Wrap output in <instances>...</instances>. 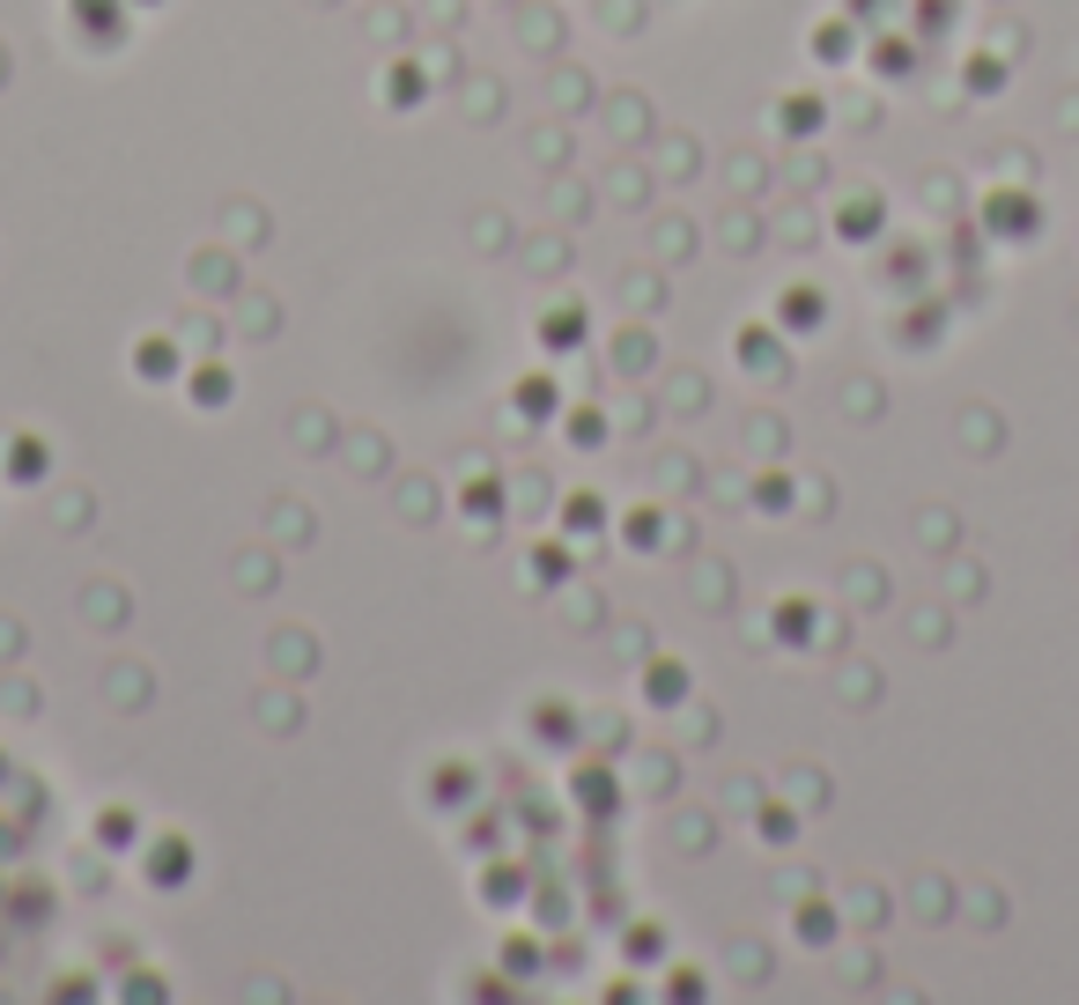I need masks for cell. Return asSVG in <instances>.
I'll list each match as a JSON object with an SVG mask.
<instances>
[{"mask_svg":"<svg viewBox=\"0 0 1079 1005\" xmlns=\"http://www.w3.org/2000/svg\"><path fill=\"white\" fill-rule=\"evenodd\" d=\"M563 525H569V533H607V503H591V495H569V503H563Z\"/></svg>","mask_w":1079,"mask_h":1005,"instance_id":"obj_14","label":"cell"},{"mask_svg":"<svg viewBox=\"0 0 1079 1005\" xmlns=\"http://www.w3.org/2000/svg\"><path fill=\"white\" fill-rule=\"evenodd\" d=\"M563 569H569V547H540V563H533V577H540V585H555Z\"/></svg>","mask_w":1079,"mask_h":1005,"instance_id":"obj_23","label":"cell"},{"mask_svg":"<svg viewBox=\"0 0 1079 1005\" xmlns=\"http://www.w3.org/2000/svg\"><path fill=\"white\" fill-rule=\"evenodd\" d=\"M97 828H104V843H111V851H133V843H141V821H133V813H119V806L104 813Z\"/></svg>","mask_w":1079,"mask_h":1005,"instance_id":"obj_16","label":"cell"},{"mask_svg":"<svg viewBox=\"0 0 1079 1005\" xmlns=\"http://www.w3.org/2000/svg\"><path fill=\"white\" fill-rule=\"evenodd\" d=\"M791 932H799V947H829V939H835V917L821 902H806L799 917H791Z\"/></svg>","mask_w":1079,"mask_h":1005,"instance_id":"obj_13","label":"cell"},{"mask_svg":"<svg viewBox=\"0 0 1079 1005\" xmlns=\"http://www.w3.org/2000/svg\"><path fill=\"white\" fill-rule=\"evenodd\" d=\"M421 89H429V82H421V67H415V60H399V67L385 74V104H393V111L421 104Z\"/></svg>","mask_w":1079,"mask_h":1005,"instance_id":"obj_12","label":"cell"},{"mask_svg":"<svg viewBox=\"0 0 1079 1005\" xmlns=\"http://www.w3.org/2000/svg\"><path fill=\"white\" fill-rule=\"evenodd\" d=\"M133 363H141L148 385H171V377H185V363L171 355V341H141V348H133Z\"/></svg>","mask_w":1079,"mask_h":1005,"instance_id":"obj_10","label":"cell"},{"mask_svg":"<svg viewBox=\"0 0 1079 1005\" xmlns=\"http://www.w3.org/2000/svg\"><path fill=\"white\" fill-rule=\"evenodd\" d=\"M599 437H607V421L591 415V407H577V415H569V443H577V451H591Z\"/></svg>","mask_w":1079,"mask_h":1005,"instance_id":"obj_20","label":"cell"},{"mask_svg":"<svg viewBox=\"0 0 1079 1005\" xmlns=\"http://www.w3.org/2000/svg\"><path fill=\"white\" fill-rule=\"evenodd\" d=\"M777 319H784L791 333H821V289H806V281L784 289V296H777Z\"/></svg>","mask_w":1079,"mask_h":1005,"instance_id":"obj_5","label":"cell"},{"mask_svg":"<svg viewBox=\"0 0 1079 1005\" xmlns=\"http://www.w3.org/2000/svg\"><path fill=\"white\" fill-rule=\"evenodd\" d=\"M511 407L525 421H547V415H563V393H555V377H525V385L511 393Z\"/></svg>","mask_w":1079,"mask_h":1005,"instance_id":"obj_6","label":"cell"},{"mask_svg":"<svg viewBox=\"0 0 1079 1005\" xmlns=\"http://www.w3.org/2000/svg\"><path fill=\"white\" fill-rule=\"evenodd\" d=\"M665 539V517L659 511H629V547H659Z\"/></svg>","mask_w":1079,"mask_h":1005,"instance_id":"obj_18","label":"cell"},{"mask_svg":"<svg viewBox=\"0 0 1079 1005\" xmlns=\"http://www.w3.org/2000/svg\"><path fill=\"white\" fill-rule=\"evenodd\" d=\"M591 325H585V311L577 303H563V311H547V325H540V348H555V355H569V348L585 341Z\"/></svg>","mask_w":1079,"mask_h":1005,"instance_id":"obj_7","label":"cell"},{"mask_svg":"<svg viewBox=\"0 0 1079 1005\" xmlns=\"http://www.w3.org/2000/svg\"><path fill=\"white\" fill-rule=\"evenodd\" d=\"M769 355H784V348H769V325H747V333H739V363L769 370Z\"/></svg>","mask_w":1079,"mask_h":1005,"instance_id":"obj_17","label":"cell"},{"mask_svg":"<svg viewBox=\"0 0 1079 1005\" xmlns=\"http://www.w3.org/2000/svg\"><path fill=\"white\" fill-rule=\"evenodd\" d=\"M969 89H976V97H998V60H969Z\"/></svg>","mask_w":1079,"mask_h":1005,"instance_id":"obj_22","label":"cell"},{"mask_svg":"<svg viewBox=\"0 0 1079 1005\" xmlns=\"http://www.w3.org/2000/svg\"><path fill=\"white\" fill-rule=\"evenodd\" d=\"M681 695H687V665L681 659H659L651 673H643V703H651V710H673Z\"/></svg>","mask_w":1079,"mask_h":1005,"instance_id":"obj_4","label":"cell"},{"mask_svg":"<svg viewBox=\"0 0 1079 1005\" xmlns=\"http://www.w3.org/2000/svg\"><path fill=\"white\" fill-rule=\"evenodd\" d=\"M133 858H141L148 887H178V880H193V851H185L178 835H156L148 851H133Z\"/></svg>","mask_w":1079,"mask_h":1005,"instance_id":"obj_2","label":"cell"},{"mask_svg":"<svg viewBox=\"0 0 1079 1005\" xmlns=\"http://www.w3.org/2000/svg\"><path fill=\"white\" fill-rule=\"evenodd\" d=\"M983 229L998 237V245H1035L1043 237V207H1035V193H991L983 200Z\"/></svg>","mask_w":1079,"mask_h":1005,"instance_id":"obj_1","label":"cell"},{"mask_svg":"<svg viewBox=\"0 0 1079 1005\" xmlns=\"http://www.w3.org/2000/svg\"><path fill=\"white\" fill-rule=\"evenodd\" d=\"M835 229H843L851 245H865V237L880 229V207H843V222H835Z\"/></svg>","mask_w":1079,"mask_h":1005,"instance_id":"obj_19","label":"cell"},{"mask_svg":"<svg viewBox=\"0 0 1079 1005\" xmlns=\"http://www.w3.org/2000/svg\"><path fill=\"white\" fill-rule=\"evenodd\" d=\"M865 60H873V74H887V82L917 74V45H909V38H880V45L865 52Z\"/></svg>","mask_w":1079,"mask_h":1005,"instance_id":"obj_9","label":"cell"},{"mask_svg":"<svg viewBox=\"0 0 1079 1005\" xmlns=\"http://www.w3.org/2000/svg\"><path fill=\"white\" fill-rule=\"evenodd\" d=\"M784 126H791V133H813V126H821V97H791L784 104Z\"/></svg>","mask_w":1079,"mask_h":1005,"instance_id":"obj_21","label":"cell"},{"mask_svg":"<svg viewBox=\"0 0 1079 1005\" xmlns=\"http://www.w3.org/2000/svg\"><path fill=\"white\" fill-rule=\"evenodd\" d=\"M459 511H467L473 525H481V517H495V489H489V481H481V489H467V503H459Z\"/></svg>","mask_w":1079,"mask_h":1005,"instance_id":"obj_24","label":"cell"},{"mask_svg":"<svg viewBox=\"0 0 1079 1005\" xmlns=\"http://www.w3.org/2000/svg\"><path fill=\"white\" fill-rule=\"evenodd\" d=\"M806 52L821 67H843V60H858V15H821V30L806 38Z\"/></svg>","mask_w":1079,"mask_h":1005,"instance_id":"obj_3","label":"cell"},{"mask_svg":"<svg viewBox=\"0 0 1079 1005\" xmlns=\"http://www.w3.org/2000/svg\"><path fill=\"white\" fill-rule=\"evenodd\" d=\"M185 393H193L200 407H222V399H229V370H222V363H200V370H185Z\"/></svg>","mask_w":1079,"mask_h":1005,"instance_id":"obj_11","label":"cell"},{"mask_svg":"<svg viewBox=\"0 0 1079 1005\" xmlns=\"http://www.w3.org/2000/svg\"><path fill=\"white\" fill-rule=\"evenodd\" d=\"M954 15H961V0H917V30H925V38H947Z\"/></svg>","mask_w":1079,"mask_h":1005,"instance_id":"obj_15","label":"cell"},{"mask_svg":"<svg viewBox=\"0 0 1079 1005\" xmlns=\"http://www.w3.org/2000/svg\"><path fill=\"white\" fill-rule=\"evenodd\" d=\"M813 613H821L813 599H777V637H784V643H813V637H821Z\"/></svg>","mask_w":1079,"mask_h":1005,"instance_id":"obj_8","label":"cell"}]
</instances>
